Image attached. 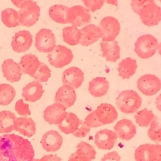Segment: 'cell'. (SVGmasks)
I'll use <instances>...</instances> for the list:
<instances>
[{
	"label": "cell",
	"instance_id": "obj_35",
	"mask_svg": "<svg viewBox=\"0 0 161 161\" xmlns=\"http://www.w3.org/2000/svg\"><path fill=\"white\" fill-rule=\"evenodd\" d=\"M155 117L152 111L147 108L138 111L134 116L135 122L141 127H148Z\"/></svg>",
	"mask_w": 161,
	"mask_h": 161
},
{
	"label": "cell",
	"instance_id": "obj_19",
	"mask_svg": "<svg viewBox=\"0 0 161 161\" xmlns=\"http://www.w3.org/2000/svg\"><path fill=\"white\" fill-rule=\"evenodd\" d=\"M62 80L64 85L69 86L74 89H78L84 80V73L79 67H70L64 71Z\"/></svg>",
	"mask_w": 161,
	"mask_h": 161
},
{
	"label": "cell",
	"instance_id": "obj_10",
	"mask_svg": "<svg viewBox=\"0 0 161 161\" xmlns=\"http://www.w3.org/2000/svg\"><path fill=\"white\" fill-rule=\"evenodd\" d=\"M138 16L143 25L147 26H155L161 21V8L155 2L147 4L140 10Z\"/></svg>",
	"mask_w": 161,
	"mask_h": 161
},
{
	"label": "cell",
	"instance_id": "obj_20",
	"mask_svg": "<svg viewBox=\"0 0 161 161\" xmlns=\"http://www.w3.org/2000/svg\"><path fill=\"white\" fill-rule=\"evenodd\" d=\"M77 99L74 89L67 85H63L58 88L55 95V102L64 106L65 108L72 106Z\"/></svg>",
	"mask_w": 161,
	"mask_h": 161
},
{
	"label": "cell",
	"instance_id": "obj_3",
	"mask_svg": "<svg viewBox=\"0 0 161 161\" xmlns=\"http://www.w3.org/2000/svg\"><path fill=\"white\" fill-rule=\"evenodd\" d=\"M157 39L150 34H145L139 36L135 43L134 51L142 58H148L156 53L158 48Z\"/></svg>",
	"mask_w": 161,
	"mask_h": 161
},
{
	"label": "cell",
	"instance_id": "obj_28",
	"mask_svg": "<svg viewBox=\"0 0 161 161\" xmlns=\"http://www.w3.org/2000/svg\"><path fill=\"white\" fill-rule=\"evenodd\" d=\"M80 121L75 114L68 112L64 120L58 125V128L62 133L66 135L73 134L79 128Z\"/></svg>",
	"mask_w": 161,
	"mask_h": 161
},
{
	"label": "cell",
	"instance_id": "obj_1",
	"mask_svg": "<svg viewBox=\"0 0 161 161\" xmlns=\"http://www.w3.org/2000/svg\"><path fill=\"white\" fill-rule=\"evenodd\" d=\"M30 141L15 134L0 136V161H34Z\"/></svg>",
	"mask_w": 161,
	"mask_h": 161
},
{
	"label": "cell",
	"instance_id": "obj_5",
	"mask_svg": "<svg viewBox=\"0 0 161 161\" xmlns=\"http://www.w3.org/2000/svg\"><path fill=\"white\" fill-rule=\"evenodd\" d=\"M74 57L70 49L65 46L57 45L47 55L50 64L55 68H62L69 65Z\"/></svg>",
	"mask_w": 161,
	"mask_h": 161
},
{
	"label": "cell",
	"instance_id": "obj_23",
	"mask_svg": "<svg viewBox=\"0 0 161 161\" xmlns=\"http://www.w3.org/2000/svg\"><path fill=\"white\" fill-rule=\"evenodd\" d=\"M14 130L27 137H31L36 133V123L30 117L16 118L14 121Z\"/></svg>",
	"mask_w": 161,
	"mask_h": 161
},
{
	"label": "cell",
	"instance_id": "obj_14",
	"mask_svg": "<svg viewBox=\"0 0 161 161\" xmlns=\"http://www.w3.org/2000/svg\"><path fill=\"white\" fill-rule=\"evenodd\" d=\"M33 43V36L28 30H20L12 38L11 43L13 50L17 53L28 51Z\"/></svg>",
	"mask_w": 161,
	"mask_h": 161
},
{
	"label": "cell",
	"instance_id": "obj_18",
	"mask_svg": "<svg viewBox=\"0 0 161 161\" xmlns=\"http://www.w3.org/2000/svg\"><path fill=\"white\" fill-rule=\"evenodd\" d=\"M113 129L117 137L126 141L132 139L136 133L135 125L130 119L125 118L119 120L114 126Z\"/></svg>",
	"mask_w": 161,
	"mask_h": 161
},
{
	"label": "cell",
	"instance_id": "obj_50",
	"mask_svg": "<svg viewBox=\"0 0 161 161\" xmlns=\"http://www.w3.org/2000/svg\"><path fill=\"white\" fill-rule=\"evenodd\" d=\"M160 2H161V0H160Z\"/></svg>",
	"mask_w": 161,
	"mask_h": 161
},
{
	"label": "cell",
	"instance_id": "obj_17",
	"mask_svg": "<svg viewBox=\"0 0 161 161\" xmlns=\"http://www.w3.org/2000/svg\"><path fill=\"white\" fill-rule=\"evenodd\" d=\"M42 148L47 152L58 151L62 145L63 137L56 130H50L43 134L40 140Z\"/></svg>",
	"mask_w": 161,
	"mask_h": 161
},
{
	"label": "cell",
	"instance_id": "obj_13",
	"mask_svg": "<svg viewBox=\"0 0 161 161\" xmlns=\"http://www.w3.org/2000/svg\"><path fill=\"white\" fill-rule=\"evenodd\" d=\"M93 112L96 119L102 125L113 123L118 116L116 108L109 103L101 104Z\"/></svg>",
	"mask_w": 161,
	"mask_h": 161
},
{
	"label": "cell",
	"instance_id": "obj_48",
	"mask_svg": "<svg viewBox=\"0 0 161 161\" xmlns=\"http://www.w3.org/2000/svg\"><path fill=\"white\" fill-rule=\"evenodd\" d=\"M158 49V53H159V54L160 55V56H161V43L159 44Z\"/></svg>",
	"mask_w": 161,
	"mask_h": 161
},
{
	"label": "cell",
	"instance_id": "obj_34",
	"mask_svg": "<svg viewBox=\"0 0 161 161\" xmlns=\"http://www.w3.org/2000/svg\"><path fill=\"white\" fill-rule=\"evenodd\" d=\"M16 91L8 84H0V106H7L14 99Z\"/></svg>",
	"mask_w": 161,
	"mask_h": 161
},
{
	"label": "cell",
	"instance_id": "obj_4",
	"mask_svg": "<svg viewBox=\"0 0 161 161\" xmlns=\"http://www.w3.org/2000/svg\"><path fill=\"white\" fill-rule=\"evenodd\" d=\"M19 25L30 27L34 25L39 19L40 8L33 0H26L19 7Z\"/></svg>",
	"mask_w": 161,
	"mask_h": 161
},
{
	"label": "cell",
	"instance_id": "obj_43",
	"mask_svg": "<svg viewBox=\"0 0 161 161\" xmlns=\"http://www.w3.org/2000/svg\"><path fill=\"white\" fill-rule=\"evenodd\" d=\"M121 157L116 151L108 152L104 155L101 161H120Z\"/></svg>",
	"mask_w": 161,
	"mask_h": 161
},
{
	"label": "cell",
	"instance_id": "obj_31",
	"mask_svg": "<svg viewBox=\"0 0 161 161\" xmlns=\"http://www.w3.org/2000/svg\"><path fill=\"white\" fill-rule=\"evenodd\" d=\"M16 115L8 110L0 111V134L9 133L14 130Z\"/></svg>",
	"mask_w": 161,
	"mask_h": 161
},
{
	"label": "cell",
	"instance_id": "obj_33",
	"mask_svg": "<svg viewBox=\"0 0 161 161\" xmlns=\"http://www.w3.org/2000/svg\"><path fill=\"white\" fill-rule=\"evenodd\" d=\"M1 21L8 28H14L19 25V13L13 8H6L1 11Z\"/></svg>",
	"mask_w": 161,
	"mask_h": 161
},
{
	"label": "cell",
	"instance_id": "obj_40",
	"mask_svg": "<svg viewBox=\"0 0 161 161\" xmlns=\"http://www.w3.org/2000/svg\"><path fill=\"white\" fill-rule=\"evenodd\" d=\"M84 124L89 128H97V127H99L103 126L96 119L94 112H91V113H89L85 118L84 121Z\"/></svg>",
	"mask_w": 161,
	"mask_h": 161
},
{
	"label": "cell",
	"instance_id": "obj_8",
	"mask_svg": "<svg viewBox=\"0 0 161 161\" xmlns=\"http://www.w3.org/2000/svg\"><path fill=\"white\" fill-rule=\"evenodd\" d=\"M102 32V41L113 42L119 33L120 24L118 20L113 16L103 18L99 25Z\"/></svg>",
	"mask_w": 161,
	"mask_h": 161
},
{
	"label": "cell",
	"instance_id": "obj_36",
	"mask_svg": "<svg viewBox=\"0 0 161 161\" xmlns=\"http://www.w3.org/2000/svg\"><path fill=\"white\" fill-rule=\"evenodd\" d=\"M149 138L157 143H161V121L155 116L147 131Z\"/></svg>",
	"mask_w": 161,
	"mask_h": 161
},
{
	"label": "cell",
	"instance_id": "obj_39",
	"mask_svg": "<svg viewBox=\"0 0 161 161\" xmlns=\"http://www.w3.org/2000/svg\"><path fill=\"white\" fill-rule=\"evenodd\" d=\"M83 3L87 9L94 13L102 8L104 0H83Z\"/></svg>",
	"mask_w": 161,
	"mask_h": 161
},
{
	"label": "cell",
	"instance_id": "obj_44",
	"mask_svg": "<svg viewBox=\"0 0 161 161\" xmlns=\"http://www.w3.org/2000/svg\"><path fill=\"white\" fill-rule=\"evenodd\" d=\"M36 161H62L60 157H58L57 155L50 154V155H43L40 159H35Z\"/></svg>",
	"mask_w": 161,
	"mask_h": 161
},
{
	"label": "cell",
	"instance_id": "obj_30",
	"mask_svg": "<svg viewBox=\"0 0 161 161\" xmlns=\"http://www.w3.org/2000/svg\"><path fill=\"white\" fill-rule=\"evenodd\" d=\"M69 8L62 4H54L48 9L50 18L56 23L60 24L68 23L67 13Z\"/></svg>",
	"mask_w": 161,
	"mask_h": 161
},
{
	"label": "cell",
	"instance_id": "obj_47",
	"mask_svg": "<svg viewBox=\"0 0 161 161\" xmlns=\"http://www.w3.org/2000/svg\"><path fill=\"white\" fill-rule=\"evenodd\" d=\"M108 4H110L114 6H118V0H104Z\"/></svg>",
	"mask_w": 161,
	"mask_h": 161
},
{
	"label": "cell",
	"instance_id": "obj_32",
	"mask_svg": "<svg viewBox=\"0 0 161 161\" xmlns=\"http://www.w3.org/2000/svg\"><path fill=\"white\" fill-rule=\"evenodd\" d=\"M62 37L64 42L74 46L79 43L81 38L80 30L75 26H66L62 30Z\"/></svg>",
	"mask_w": 161,
	"mask_h": 161
},
{
	"label": "cell",
	"instance_id": "obj_6",
	"mask_svg": "<svg viewBox=\"0 0 161 161\" xmlns=\"http://www.w3.org/2000/svg\"><path fill=\"white\" fill-rule=\"evenodd\" d=\"M136 161H161V144L145 143L135 150Z\"/></svg>",
	"mask_w": 161,
	"mask_h": 161
},
{
	"label": "cell",
	"instance_id": "obj_16",
	"mask_svg": "<svg viewBox=\"0 0 161 161\" xmlns=\"http://www.w3.org/2000/svg\"><path fill=\"white\" fill-rule=\"evenodd\" d=\"M117 138L116 134L114 131L103 129L96 133L94 143L99 149L111 150L114 147Z\"/></svg>",
	"mask_w": 161,
	"mask_h": 161
},
{
	"label": "cell",
	"instance_id": "obj_27",
	"mask_svg": "<svg viewBox=\"0 0 161 161\" xmlns=\"http://www.w3.org/2000/svg\"><path fill=\"white\" fill-rule=\"evenodd\" d=\"M109 87V83L105 77H97L89 82L88 91L93 97H100L107 94Z\"/></svg>",
	"mask_w": 161,
	"mask_h": 161
},
{
	"label": "cell",
	"instance_id": "obj_42",
	"mask_svg": "<svg viewBox=\"0 0 161 161\" xmlns=\"http://www.w3.org/2000/svg\"><path fill=\"white\" fill-rule=\"evenodd\" d=\"M91 131V128H88L82 121H80V125L78 130L72 135L77 138L85 137Z\"/></svg>",
	"mask_w": 161,
	"mask_h": 161
},
{
	"label": "cell",
	"instance_id": "obj_11",
	"mask_svg": "<svg viewBox=\"0 0 161 161\" xmlns=\"http://www.w3.org/2000/svg\"><path fill=\"white\" fill-rule=\"evenodd\" d=\"M67 18L68 23L77 27L89 23L91 16L89 11L86 8L80 5H76L69 8Z\"/></svg>",
	"mask_w": 161,
	"mask_h": 161
},
{
	"label": "cell",
	"instance_id": "obj_38",
	"mask_svg": "<svg viewBox=\"0 0 161 161\" xmlns=\"http://www.w3.org/2000/svg\"><path fill=\"white\" fill-rule=\"evenodd\" d=\"M14 109L16 113L21 116H26L31 114V111L29 108V104L27 103H25L23 99H20L16 102Z\"/></svg>",
	"mask_w": 161,
	"mask_h": 161
},
{
	"label": "cell",
	"instance_id": "obj_45",
	"mask_svg": "<svg viewBox=\"0 0 161 161\" xmlns=\"http://www.w3.org/2000/svg\"><path fill=\"white\" fill-rule=\"evenodd\" d=\"M155 105L157 109L161 112V94L156 97Z\"/></svg>",
	"mask_w": 161,
	"mask_h": 161
},
{
	"label": "cell",
	"instance_id": "obj_22",
	"mask_svg": "<svg viewBox=\"0 0 161 161\" xmlns=\"http://www.w3.org/2000/svg\"><path fill=\"white\" fill-rule=\"evenodd\" d=\"M81 38L79 43L82 46H89L102 38V32L99 26L89 24L80 30Z\"/></svg>",
	"mask_w": 161,
	"mask_h": 161
},
{
	"label": "cell",
	"instance_id": "obj_37",
	"mask_svg": "<svg viewBox=\"0 0 161 161\" xmlns=\"http://www.w3.org/2000/svg\"><path fill=\"white\" fill-rule=\"evenodd\" d=\"M50 76L51 70L49 69L47 65L43 62H41L36 72L31 77L39 82H46L48 81Z\"/></svg>",
	"mask_w": 161,
	"mask_h": 161
},
{
	"label": "cell",
	"instance_id": "obj_24",
	"mask_svg": "<svg viewBox=\"0 0 161 161\" xmlns=\"http://www.w3.org/2000/svg\"><path fill=\"white\" fill-rule=\"evenodd\" d=\"M44 90L40 82L33 80L29 82L22 89V97L26 101L34 103L40 99Z\"/></svg>",
	"mask_w": 161,
	"mask_h": 161
},
{
	"label": "cell",
	"instance_id": "obj_25",
	"mask_svg": "<svg viewBox=\"0 0 161 161\" xmlns=\"http://www.w3.org/2000/svg\"><path fill=\"white\" fill-rule=\"evenodd\" d=\"M40 63L36 56L32 53H26L21 57L19 65L22 74H28L31 77L36 72Z\"/></svg>",
	"mask_w": 161,
	"mask_h": 161
},
{
	"label": "cell",
	"instance_id": "obj_7",
	"mask_svg": "<svg viewBox=\"0 0 161 161\" xmlns=\"http://www.w3.org/2000/svg\"><path fill=\"white\" fill-rule=\"evenodd\" d=\"M138 89L145 96H152L161 89V80L156 75L151 74L141 76L136 82Z\"/></svg>",
	"mask_w": 161,
	"mask_h": 161
},
{
	"label": "cell",
	"instance_id": "obj_2",
	"mask_svg": "<svg viewBox=\"0 0 161 161\" xmlns=\"http://www.w3.org/2000/svg\"><path fill=\"white\" fill-rule=\"evenodd\" d=\"M142 99L139 94L133 90L121 91L116 99L118 109L123 113L131 114L136 112L141 107Z\"/></svg>",
	"mask_w": 161,
	"mask_h": 161
},
{
	"label": "cell",
	"instance_id": "obj_12",
	"mask_svg": "<svg viewBox=\"0 0 161 161\" xmlns=\"http://www.w3.org/2000/svg\"><path fill=\"white\" fill-rule=\"evenodd\" d=\"M67 112L64 106L55 103L48 106L43 111V118L50 125H60L65 118Z\"/></svg>",
	"mask_w": 161,
	"mask_h": 161
},
{
	"label": "cell",
	"instance_id": "obj_21",
	"mask_svg": "<svg viewBox=\"0 0 161 161\" xmlns=\"http://www.w3.org/2000/svg\"><path fill=\"white\" fill-rule=\"evenodd\" d=\"M4 77L11 82H18L21 77V70L18 63L11 58L5 60L1 65Z\"/></svg>",
	"mask_w": 161,
	"mask_h": 161
},
{
	"label": "cell",
	"instance_id": "obj_9",
	"mask_svg": "<svg viewBox=\"0 0 161 161\" xmlns=\"http://www.w3.org/2000/svg\"><path fill=\"white\" fill-rule=\"evenodd\" d=\"M55 36L50 29H40L35 35V46L40 52L50 53L55 47Z\"/></svg>",
	"mask_w": 161,
	"mask_h": 161
},
{
	"label": "cell",
	"instance_id": "obj_26",
	"mask_svg": "<svg viewBox=\"0 0 161 161\" xmlns=\"http://www.w3.org/2000/svg\"><path fill=\"white\" fill-rule=\"evenodd\" d=\"M103 57L107 61L115 62L120 57V47L116 40L113 42L101 41L100 43Z\"/></svg>",
	"mask_w": 161,
	"mask_h": 161
},
{
	"label": "cell",
	"instance_id": "obj_49",
	"mask_svg": "<svg viewBox=\"0 0 161 161\" xmlns=\"http://www.w3.org/2000/svg\"><path fill=\"white\" fill-rule=\"evenodd\" d=\"M34 161H36V160H35H35H34Z\"/></svg>",
	"mask_w": 161,
	"mask_h": 161
},
{
	"label": "cell",
	"instance_id": "obj_15",
	"mask_svg": "<svg viewBox=\"0 0 161 161\" xmlns=\"http://www.w3.org/2000/svg\"><path fill=\"white\" fill-rule=\"evenodd\" d=\"M76 151L72 153L68 161H92L96 158V151L89 143L80 141L76 145Z\"/></svg>",
	"mask_w": 161,
	"mask_h": 161
},
{
	"label": "cell",
	"instance_id": "obj_29",
	"mask_svg": "<svg viewBox=\"0 0 161 161\" xmlns=\"http://www.w3.org/2000/svg\"><path fill=\"white\" fill-rule=\"evenodd\" d=\"M137 67L138 65L135 59L127 57L122 60L118 64L117 69L119 72V75L123 79H125L130 78L135 74Z\"/></svg>",
	"mask_w": 161,
	"mask_h": 161
},
{
	"label": "cell",
	"instance_id": "obj_41",
	"mask_svg": "<svg viewBox=\"0 0 161 161\" xmlns=\"http://www.w3.org/2000/svg\"><path fill=\"white\" fill-rule=\"evenodd\" d=\"M155 2L154 0H131V6L133 11L138 14L140 10L146 4Z\"/></svg>",
	"mask_w": 161,
	"mask_h": 161
},
{
	"label": "cell",
	"instance_id": "obj_46",
	"mask_svg": "<svg viewBox=\"0 0 161 161\" xmlns=\"http://www.w3.org/2000/svg\"><path fill=\"white\" fill-rule=\"evenodd\" d=\"M11 2L13 3V4L15 6H16L17 8H19V7H20V6L21 5V4L24 2V1H25L26 0H11Z\"/></svg>",
	"mask_w": 161,
	"mask_h": 161
}]
</instances>
